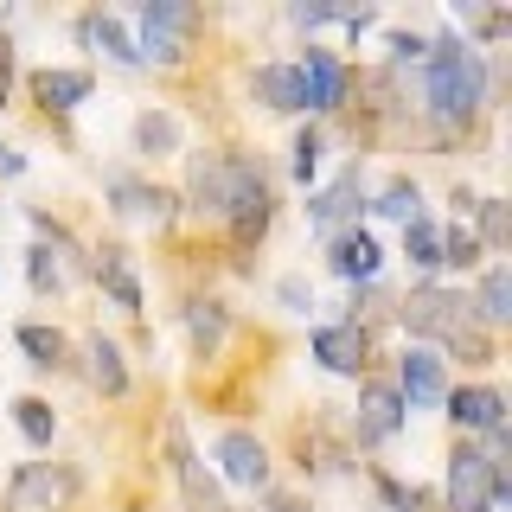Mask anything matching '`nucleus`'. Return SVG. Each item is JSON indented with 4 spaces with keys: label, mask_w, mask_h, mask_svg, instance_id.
I'll use <instances>...</instances> for the list:
<instances>
[{
    "label": "nucleus",
    "mask_w": 512,
    "mask_h": 512,
    "mask_svg": "<svg viewBox=\"0 0 512 512\" xmlns=\"http://www.w3.org/2000/svg\"><path fill=\"white\" fill-rule=\"evenodd\" d=\"M429 109H436L442 122H468L480 103H487V64H480L474 45H461L455 32H442V39H429Z\"/></svg>",
    "instance_id": "1"
},
{
    "label": "nucleus",
    "mask_w": 512,
    "mask_h": 512,
    "mask_svg": "<svg viewBox=\"0 0 512 512\" xmlns=\"http://www.w3.org/2000/svg\"><path fill=\"white\" fill-rule=\"evenodd\" d=\"M506 493H512V480L500 468V455H487L474 442H461L448 455V512H493Z\"/></svg>",
    "instance_id": "2"
},
{
    "label": "nucleus",
    "mask_w": 512,
    "mask_h": 512,
    "mask_svg": "<svg viewBox=\"0 0 512 512\" xmlns=\"http://www.w3.org/2000/svg\"><path fill=\"white\" fill-rule=\"evenodd\" d=\"M192 26H199V7H186V0H148V7H141V45H135V58L180 64Z\"/></svg>",
    "instance_id": "3"
},
{
    "label": "nucleus",
    "mask_w": 512,
    "mask_h": 512,
    "mask_svg": "<svg viewBox=\"0 0 512 512\" xmlns=\"http://www.w3.org/2000/svg\"><path fill=\"white\" fill-rule=\"evenodd\" d=\"M77 500V468L64 461H26L7 480V512H64Z\"/></svg>",
    "instance_id": "4"
},
{
    "label": "nucleus",
    "mask_w": 512,
    "mask_h": 512,
    "mask_svg": "<svg viewBox=\"0 0 512 512\" xmlns=\"http://www.w3.org/2000/svg\"><path fill=\"white\" fill-rule=\"evenodd\" d=\"M224 224L237 244H256L269 231V180L256 160H231V192H224Z\"/></svg>",
    "instance_id": "5"
},
{
    "label": "nucleus",
    "mask_w": 512,
    "mask_h": 512,
    "mask_svg": "<svg viewBox=\"0 0 512 512\" xmlns=\"http://www.w3.org/2000/svg\"><path fill=\"white\" fill-rule=\"evenodd\" d=\"M397 397H404V410H429L448 397V378H442V359L429 346H410L404 359H397Z\"/></svg>",
    "instance_id": "6"
},
{
    "label": "nucleus",
    "mask_w": 512,
    "mask_h": 512,
    "mask_svg": "<svg viewBox=\"0 0 512 512\" xmlns=\"http://www.w3.org/2000/svg\"><path fill=\"white\" fill-rule=\"evenodd\" d=\"M404 327L410 333H423V340H448V333L461 327V295H448V288H416V295H404Z\"/></svg>",
    "instance_id": "7"
},
{
    "label": "nucleus",
    "mask_w": 512,
    "mask_h": 512,
    "mask_svg": "<svg viewBox=\"0 0 512 512\" xmlns=\"http://www.w3.org/2000/svg\"><path fill=\"white\" fill-rule=\"evenodd\" d=\"M218 468H224V480L231 487H269V448L250 436V429H224L218 436Z\"/></svg>",
    "instance_id": "8"
},
{
    "label": "nucleus",
    "mask_w": 512,
    "mask_h": 512,
    "mask_svg": "<svg viewBox=\"0 0 512 512\" xmlns=\"http://www.w3.org/2000/svg\"><path fill=\"white\" fill-rule=\"evenodd\" d=\"M397 429H404V397H397V384H365L359 416H352V436L359 442H391Z\"/></svg>",
    "instance_id": "9"
},
{
    "label": "nucleus",
    "mask_w": 512,
    "mask_h": 512,
    "mask_svg": "<svg viewBox=\"0 0 512 512\" xmlns=\"http://www.w3.org/2000/svg\"><path fill=\"white\" fill-rule=\"evenodd\" d=\"M224 192H231V160H224V154H192V167H186V205L199 218H224Z\"/></svg>",
    "instance_id": "10"
},
{
    "label": "nucleus",
    "mask_w": 512,
    "mask_h": 512,
    "mask_svg": "<svg viewBox=\"0 0 512 512\" xmlns=\"http://www.w3.org/2000/svg\"><path fill=\"white\" fill-rule=\"evenodd\" d=\"M365 352H372V340H365L359 320H340V327H320L314 333V359L327 365V372H340V378L365 372Z\"/></svg>",
    "instance_id": "11"
},
{
    "label": "nucleus",
    "mask_w": 512,
    "mask_h": 512,
    "mask_svg": "<svg viewBox=\"0 0 512 512\" xmlns=\"http://www.w3.org/2000/svg\"><path fill=\"white\" fill-rule=\"evenodd\" d=\"M442 404H448V416H455L461 429H487V436L506 429V397L493 391V384H461V391H448Z\"/></svg>",
    "instance_id": "12"
},
{
    "label": "nucleus",
    "mask_w": 512,
    "mask_h": 512,
    "mask_svg": "<svg viewBox=\"0 0 512 512\" xmlns=\"http://www.w3.org/2000/svg\"><path fill=\"white\" fill-rule=\"evenodd\" d=\"M250 96L263 109H276V116H301V109H308V90H301L295 64H263V71L250 77Z\"/></svg>",
    "instance_id": "13"
},
{
    "label": "nucleus",
    "mask_w": 512,
    "mask_h": 512,
    "mask_svg": "<svg viewBox=\"0 0 512 512\" xmlns=\"http://www.w3.org/2000/svg\"><path fill=\"white\" fill-rule=\"evenodd\" d=\"M295 71H301V90H308V109H340V96H346V71H340V58H333V52L308 45V58H301Z\"/></svg>",
    "instance_id": "14"
},
{
    "label": "nucleus",
    "mask_w": 512,
    "mask_h": 512,
    "mask_svg": "<svg viewBox=\"0 0 512 512\" xmlns=\"http://www.w3.org/2000/svg\"><path fill=\"white\" fill-rule=\"evenodd\" d=\"M167 442H173V461H180V487H186V512H224V500H218V487H212V474L199 468V455L186 448V429L173 423L167 429Z\"/></svg>",
    "instance_id": "15"
},
{
    "label": "nucleus",
    "mask_w": 512,
    "mask_h": 512,
    "mask_svg": "<svg viewBox=\"0 0 512 512\" xmlns=\"http://www.w3.org/2000/svg\"><path fill=\"white\" fill-rule=\"evenodd\" d=\"M109 199H116L122 218H141V224H167L173 218V192H160L148 180H109Z\"/></svg>",
    "instance_id": "16"
},
{
    "label": "nucleus",
    "mask_w": 512,
    "mask_h": 512,
    "mask_svg": "<svg viewBox=\"0 0 512 512\" xmlns=\"http://www.w3.org/2000/svg\"><path fill=\"white\" fill-rule=\"evenodd\" d=\"M327 256H333V276H346V282H372L378 263H384V250L372 244V231H340Z\"/></svg>",
    "instance_id": "17"
},
{
    "label": "nucleus",
    "mask_w": 512,
    "mask_h": 512,
    "mask_svg": "<svg viewBox=\"0 0 512 512\" xmlns=\"http://www.w3.org/2000/svg\"><path fill=\"white\" fill-rule=\"evenodd\" d=\"M96 282L109 288V301L128 314H141V282H135V263H128V250H96Z\"/></svg>",
    "instance_id": "18"
},
{
    "label": "nucleus",
    "mask_w": 512,
    "mask_h": 512,
    "mask_svg": "<svg viewBox=\"0 0 512 512\" xmlns=\"http://www.w3.org/2000/svg\"><path fill=\"white\" fill-rule=\"evenodd\" d=\"M352 212H359V160H352V167H346L327 192H320V199H308V218L327 224V231H333V224H346Z\"/></svg>",
    "instance_id": "19"
},
{
    "label": "nucleus",
    "mask_w": 512,
    "mask_h": 512,
    "mask_svg": "<svg viewBox=\"0 0 512 512\" xmlns=\"http://www.w3.org/2000/svg\"><path fill=\"white\" fill-rule=\"evenodd\" d=\"M77 39H84L90 52L116 58V64H141V58H135V39H128L122 20H109V13H84V20H77Z\"/></svg>",
    "instance_id": "20"
},
{
    "label": "nucleus",
    "mask_w": 512,
    "mask_h": 512,
    "mask_svg": "<svg viewBox=\"0 0 512 512\" xmlns=\"http://www.w3.org/2000/svg\"><path fill=\"white\" fill-rule=\"evenodd\" d=\"M32 96L45 109H77L90 96V71H32Z\"/></svg>",
    "instance_id": "21"
},
{
    "label": "nucleus",
    "mask_w": 512,
    "mask_h": 512,
    "mask_svg": "<svg viewBox=\"0 0 512 512\" xmlns=\"http://www.w3.org/2000/svg\"><path fill=\"white\" fill-rule=\"evenodd\" d=\"M474 308L487 327H500V320H512V269L506 263H487L480 269V295H474Z\"/></svg>",
    "instance_id": "22"
},
{
    "label": "nucleus",
    "mask_w": 512,
    "mask_h": 512,
    "mask_svg": "<svg viewBox=\"0 0 512 512\" xmlns=\"http://www.w3.org/2000/svg\"><path fill=\"white\" fill-rule=\"evenodd\" d=\"M135 148L141 154H180V122H173L167 116V109H141V116H135Z\"/></svg>",
    "instance_id": "23"
},
{
    "label": "nucleus",
    "mask_w": 512,
    "mask_h": 512,
    "mask_svg": "<svg viewBox=\"0 0 512 512\" xmlns=\"http://www.w3.org/2000/svg\"><path fill=\"white\" fill-rule=\"evenodd\" d=\"M224 308L218 301H186V333H192V346H199V359H212V352L224 346Z\"/></svg>",
    "instance_id": "24"
},
{
    "label": "nucleus",
    "mask_w": 512,
    "mask_h": 512,
    "mask_svg": "<svg viewBox=\"0 0 512 512\" xmlns=\"http://www.w3.org/2000/svg\"><path fill=\"white\" fill-rule=\"evenodd\" d=\"M90 378H96V391H103V397H122V391H128L122 346H116V340H103V333L90 340Z\"/></svg>",
    "instance_id": "25"
},
{
    "label": "nucleus",
    "mask_w": 512,
    "mask_h": 512,
    "mask_svg": "<svg viewBox=\"0 0 512 512\" xmlns=\"http://www.w3.org/2000/svg\"><path fill=\"white\" fill-rule=\"evenodd\" d=\"M13 423H20V436L32 448H52V436H58V416H52L45 397H20V404H13Z\"/></svg>",
    "instance_id": "26"
},
{
    "label": "nucleus",
    "mask_w": 512,
    "mask_h": 512,
    "mask_svg": "<svg viewBox=\"0 0 512 512\" xmlns=\"http://www.w3.org/2000/svg\"><path fill=\"white\" fill-rule=\"evenodd\" d=\"M20 352H26L32 365H64L71 340H64L58 327H39V320H26V327H20Z\"/></svg>",
    "instance_id": "27"
},
{
    "label": "nucleus",
    "mask_w": 512,
    "mask_h": 512,
    "mask_svg": "<svg viewBox=\"0 0 512 512\" xmlns=\"http://www.w3.org/2000/svg\"><path fill=\"white\" fill-rule=\"evenodd\" d=\"M404 256H410L416 269H442V231L429 218H410L404 224Z\"/></svg>",
    "instance_id": "28"
},
{
    "label": "nucleus",
    "mask_w": 512,
    "mask_h": 512,
    "mask_svg": "<svg viewBox=\"0 0 512 512\" xmlns=\"http://www.w3.org/2000/svg\"><path fill=\"white\" fill-rule=\"evenodd\" d=\"M474 212H480V237H474V244H493V250H500L506 237H512V212H506V199H474Z\"/></svg>",
    "instance_id": "29"
},
{
    "label": "nucleus",
    "mask_w": 512,
    "mask_h": 512,
    "mask_svg": "<svg viewBox=\"0 0 512 512\" xmlns=\"http://www.w3.org/2000/svg\"><path fill=\"white\" fill-rule=\"evenodd\" d=\"M378 218H397V224H410L416 218V180H391L378 192V205H372Z\"/></svg>",
    "instance_id": "30"
},
{
    "label": "nucleus",
    "mask_w": 512,
    "mask_h": 512,
    "mask_svg": "<svg viewBox=\"0 0 512 512\" xmlns=\"http://www.w3.org/2000/svg\"><path fill=\"white\" fill-rule=\"evenodd\" d=\"M480 256H487V250L474 244V231H461V224H455V231H442V263L448 269H480Z\"/></svg>",
    "instance_id": "31"
},
{
    "label": "nucleus",
    "mask_w": 512,
    "mask_h": 512,
    "mask_svg": "<svg viewBox=\"0 0 512 512\" xmlns=\"http://www.w3.org/2000/svg\"><path fill=\"white\" fill-rule=\"evenodd\" d=\"M448 352H461V359H468V365H487L493 359V346H487V333H480L474 327V320H461V327L455 333H448V340H442Z\"/></svg>",
    "instance_id": "32"
},
{
    "label": "nucleus",
    "mask_w": 512,
    "mask_h": 512,
    "mask_svg": "<svg viewBox=\"0 0 512 512\" xmlns=\"http://www.w3.org/2000/svg\"><path fill=\"white\" fill-rule=\"evenodd\" d=\"M26 269H32V288H39V295L64 288V269L52 263V244H32V250H26Z\"/></svg>",
    "instance_id": "33"
},
{
    "label": "nucleus",
    "mask_w": 512,
    "mask_h": 512,
    "mask_svg": "<svg viewBox=\"0 0 512 512\" xmlns=\"http://www.w3.org/2000/svg\"><path fill=\"white\" fill-rule=\"evenodd\" d=\"M288 154H295V160H288V173H295V180H314V167H320V135H314V128H301Z\"/></svg>",
    "instance_id": "34"
},
{
    "label": "nucleus",
    "mask_w": 512,
    "mask_h": 512,
    "mask_svg": "<svg viewBox=\"0 0 512 512\" xmlns=\"http://www.w3.org/2000/svg\"><path fill=\"white\" fill-rule=\"evenodd\" d=\"M276 295H282V308H295V314H308V308H314V295H308V282H301V276H282Z\"/></svg>",
    "instance_id": "35"
},
{
    "label": "nucleus",
    "mask_w": 512,
    "mask_h": 512,
    "mask_svg": "<svg viewBox=\"0 0 512 512\" xmlns=\"http://www.w3.org/2000/svg\"><path fill=\"white\" fill-rule=\"evenodd\" d=\"M384 45H391V58H397V64H410V58H423V52H429V39H416V32H391Z\"/></svg>",
    "instance_id": "36"
},
{
    "label": "nucleus",
    "mask_w": 512,
    "mask_h": 512,
    "mask_svg": "<svg viewBox=\"0 0 512 512\" xmlns=\"http://www.w3.org/2000/svg\"><path fill=\"white\" fill-rule=\"evenodd\" d=\"M20 173H26V160H20V154H13V148H7V141H0V180H20Z\"/></svg>",
    "instance_id": "37"
},
{
    "label": "nucleus",
    "mask_w": 512,
    "mask_h": 512,
    "mask_svg": "<svg viewBox=\"0 0 512 512\" xmlns=\"http://www.w3.org/2000/svg\"><path fill=\"white\" fill-rule=\"evenodd\" d=\"M7 90H13V45L0 39V103H7Z\"/></svg>",
    "instance_id": "38"
},
{
    "label": "nucleus",
    "mask_w": 512,
    "mask_h": 512,
    "mask_svg": "<svg viewBox=\"0 0 512 512\" xmlns=\"http://www.w3.org/2000/svg\"><path fill=\"white\" fill-rule=\"evenodd\" d=\"M276 512H301V500H276Z\"/></svg>",
    "instance_id": "39"
}]
</instances>
